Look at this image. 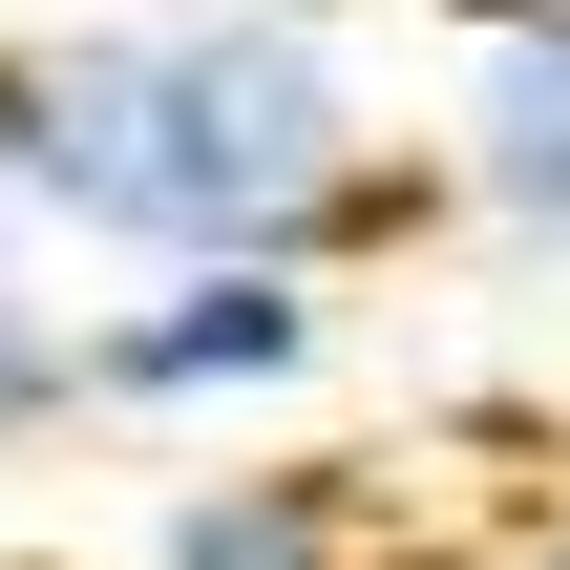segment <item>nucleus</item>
Here are the masks:
<instances>
[{
  "mask_svg": "<svg viewBox=\"0 0 570 570\" xmlns=\"http://www.w3.org/2000/svg\"><path fill=\"white\" fill-rule=\"evenodd\" d=\"M487 570H570V508H529V529H508V550H487Z\"/></svg>",
  "mask_w": 570,
  "mask_h": 570,
  "instance_id": "obj_6",
  "label": "nucleus"
},
{
  "mask_svg": "<svg viewBox=\"0 0 570 570\" xmlns=\"http://www.w3.org/2000/svg\"><path fill=\"white\" fill-rule=\"evenodd\" d=\"M444 190L508 254H570V0H444Z\"/></svg>",
  "mask_w": 570,
  "mask_h": 570,
  "instance_id": "obj_3",
  "label": "nucleus"
},
{
  "mask_svg": "<svg viewBox=\"0 0 570 570\" xmlns=\"http://www.w3.org/2000/svg\"><path fill=\"white\" fill-rule=\"evenodd\" d=\"M0 254H21V148H0Z\"/></svg>",
  "mask_w": 570,
  "mask_h": 570,
  "instance_id": "obj_7",
  "label": "nucleus"
},
{
  "mask_svg": "<svg viewBox=\"0 0 570 570\" xmlns=\"http://www.w3.org/2000/svg\"><path fill=\"white\" fill-rule=\"evenodd\" d=\"M0 148H21V212L127 275H190V254L360 275L381 233H423V169L381 148L338 21H254V0H106L0 42Z\"/></svg>",
  "mask_w": 570,
  "mask_h": 570,
  "instance_id": "obj_1",
  "label": "nucleus"
},
{
  "mask_svg": "<svg viewBox=\"0 0 570 570\" xmlns=\"http://www.w3.org/2000/svg\"><path fill=\"white\" fill-rule=\"evenodd\" d=\"M381 550V487L338 465V444H275V465H190L148 529H127V570H360Z\"/></svg>",
  "mask_w": 570,
  "mask_h": 570,
  "instance_id": "obj_4",
  "label": "nucleus"
},
{
  "mask_svg": "<svg viewBox=\"0 0 570 570\" xmlns=\"http://www.w3.org/2000/svg\"><path fill=\"white\" fill-rule=\"evenodd\" d=\"M317 360H338V275H296V254H190V275H148V296L85 317V423H254V402H296Z\"/></svg>",
  "mask_w": 570,
  "mask_h": 570,
  "instance_id": "obj_2",
  "label": "nucleus"
},
{
  "mask_svg": "<svg viewBox=\"0 0 570 570\" xmlns=\"http://www.w3.org/2000/svg\"><path fill=\"white\" fill-rule=\"evenodd\" d=\"M63 423H85V338H63L42 296H0V487H21Z\"/></svg>",
  "mask_w": 570,
  "mask_h": 570,
  "instance_id": "obj_5",
  "label": "nucleus"
},
{
  "mask_svg": "<svg viewBox=\"0 0 570 570\" xmlns=\"http://www.w3.org/2000/svg\"><path fill=\"white\" fill-rule=\"evenodd\" d=\"M254 21H360V0H254Z\"/></svg>",
  "mask_w": 570,
  "mask_h": 570,
  "instance_id": "obj_8",
  "label": "nucleus"
}]
</instances>
